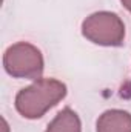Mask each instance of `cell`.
Masks as SVG:
<instances>
[{
    "mask_svg": "<svg viewBox=\"0 0 131 132\" xmlns=\"http://www.w3.org/2000/svg\"><path fill=\"white\" fill-rule=\"evenodd\" d=\"M66 85L56 78H39L33 85L20 89L16 95L17 112L28 118H42L51 108L66 97Z\"/></svg>",
    "mask_w": 131,
    "mask_h": 132,
    "instance_id": "cell-1",
    "label": "cell"
},
{
    "mask_svg": "<svg viewBox=\"0 0 131 132\" xmlns=\"http://www.w3.org/2000/svg\"><path fill=\"white\" fill-rule=\"evenodd\" d=\"M3 68L14 78L39 80L42 78L45 62L37 46L28 42H17L5 51Z\"/></svg>",
    "mask_w": 131,
    "mask_h": 132,
    "instance_id": "cell-2",
    "label": "cell"
},
{
    "mask_svg": "<svg viewBox=\"0 0 131 132\" xmlns=\"http://www.w3.org/2000/svg\"><path fill=\"white\" fill-rule=\"evenodd\" d=\"M82 35L99 46H122L125 23L116 12L99 11L82 22Z\"/></svg>",
    "mask_w": 131,
    "mask_h": 132,
    "instance_id": "cell-3",
    "label": "cell"
},
{
    "mask_svg": "<svg viewBox=\"0 0 131 132\" xmlns=\"http://www.w3.org/2000/svg\"><path fill=\"white\" fill-rule=\"evenodd\" d=\"M96 132H131V114L123 109H108L97 118Z\"/></svg>",
    "mask_w": 131,
    "mask_h": 132,
    "instance_id": "cell-4",
    "label": "cell"
},
{
    "mask_svg": "<svg viewBox=\"0 0 131 132\" xmlns=\"http://www.w3.org/2000/svg\"><path fill=\"white\" fill-rule=\"evenodd\" d=\"M45 132H82L80 117L71 108H63L48 125Z\"/></svg>",
    "mask_w": 131,
    "mask_h": 132,
    "instance_id": "cell-5",
    "label": "cell"
},
{
    "mask_svg": "<svg viewBox=\"0 0 131 132\" xmlns=\"http://www.w3.org/2000/svg\"><path fill=\"white\" fill-rule=\"evenodd\" d=\"M120 2H122L123 8H125L127 11H130V12H131V0H120Z\"/></svg>",
    "mask_w": 131,
    "mask_h": 132,
    "instance_id": "cell-6",
    "label": "cell"
},
{
    "mask_svg": "<svg viewBox=\"0 0 131 132\" xmlns=\"http://www.w3.org/2000/svg\"><path fill=\"white\" fill-rule=\"evenodd\" d=\"M3 128H5V132H8V123H6L5 118H3Z\"/></svg>",
    "mask_w": 131,
    "mask_h": 132,
    "instance_id": "cell-7",
    "label": "cell"
}]
</instances>
